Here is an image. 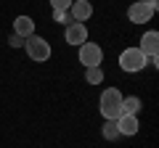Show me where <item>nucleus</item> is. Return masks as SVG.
I'll return each mask as SVG.
<instances>
[{"label":"nucleus","instance_id":"nucleus-1","mask_svg":"<svg viewBox=\"0 0 159 148\" xmlns=\"http://www.w3.org/2000/svg\"><path fill=\"white\" fill-rule=\"evenodd\" d=\"M98 111H101L103 119L114 122L122 114V93H119L117 87H106V90L101 93V98H98Z\"/></svg>","mask_w":159,"mask_h":148},{"label":"nucleus","instance_id":"nucleus-2","mask_svg":"<svg viewBox=\"0 0 159 148\" xmlns=\"http://www.w3.org/2000/svg\"><path fill=\"white\" fill-rule=\"evenodd\" d=\"M146 63H148V58L138 50V45H135V48H125V50L119 53V69H122V72H127V74L143 72V66H146Z\"/></svg>","mask_w":159,"mask_h":148},{"label":"nucleus","instance_id":"nucleus-3","mask_svg":"<svg viewBox=\"0 0 159 148\" xmlns=\"http://www.w3.org/2000/svg\"><path fill=\"white\" fill-rule=\"evenodd\" d=\"M24 48H27V56L32 58V61H37V63H43V61H48V58H51V42H48L45 37L32 34V37H27Z\"/></svg>","mask_w":159,"mask_h":148},{"label":"nucleus","instance_id":"nucleus-4","mask_svg":"<svg viewBox=\"0 0 159 148\" xmlns=\"http://www.w3.org/2000/svg\"><path fill=\"white\" fill-rule=\"evenodd\" d=\"M80 63H82L85 69L101 66V63H103V50H101V45H96V42H82V45H80Z\"/></svg>","mask_w":159,"mask_h":148},{"label":"nucleus","instance_id":"nucleus-5","mask_svg":"<svg viewBox=\"0 0 159 148\" xmlns=\"http://www.w3.org/2000/svg\"><path fill=\"white\" fill-rule=\"evenodd\" d=\"M64 40H66L69 45L80 48L82 42H88V27H85V24H80V21H72L66 27V32H64Z\"/></svg>","mask_w":159,"mask_h":148},{"label":"nucleus","instance_id":"nucleus-6","mask_svg":"<svg viewBox=\"0 0 159 148\" xmlns=\"http://www.w3.org/2000/svg\"><path fill=\"white\" fill-rule=\"evenodd\" d=\"M151 16H154V11L143 3V0H135V3L127 8V19H130L133 24H146V21H151Z\"/></svg>","mask_w":159,"mask_h":148},{"label":"nucleus","instance_id":"nucleus-7","mask_svg":"<svg viewBox=\"0 0 159 148\" xmlns=\"http://www.w3.org/2000/svg\"><path fill=\"white\" fill-rule=\"evenodd\" d=\"M138 50H141L146 58H151V56H157V53H159V32H157V29H148V32H143Z\"/></svg>","mask_w":159,"mask_h":148},{"label":"nucleus","instance_id":"nucleus-8","mask_svg":"<svg viewBox=\"0 0 159 148\" xmlns=\"http://www.w3.org/2000/svg\"><path fill=\"white\" fill-rule=\"evenodd\" d=\"M69 16H72V21L85 24L88 19L93 16V6H90V0H72V6H69Z\"/></svg>","mask_w":159,"mask_h":148},{"label":"nucleus","instance_id":"nucleus-9","mask_svg":"<svg viewBox=\"0 0 159 148\" xmlns=\"http://www.w3.org/2000/svg\"><path fill=\"white\" fill-rule=\"evenodd\" d=\"M114 122H117L119 135H135L138 127H141V124H138V116H135V114H119Z\"/></svg>","mask_w":159,"mask_h":148},{"label":"nucleus","instance_id":"nucleus-10","mask_svg":"<svg viewBox=\"0 0 159 148\" xmlns=\"http://www.w3.org/2000/svg\"><path fill=\"white\" fill-rule=\"evenodd\" d=\"M13 34L16 37H32L34 34V21H32V16H16V21H13Z\"/></svg>","mask_w":159,"mask_h":148},{"label":"nucleus","instance_id":"nucleus-11","mask_svg":"<svg viewBox=\"0 0 159 148\" xmlns=\"http://www.w3.org/2000/svg\"><path fill=\"white\" fill-rule=\"evenodd\" d=\"M138 111H141V98H138V95L122 98V114H135L138 116Z\"/></svg>","mask_w":159,"mask_h":148},{"label":"nucleus","instance_id":"nucleus-12","mask_svg":"<svg viewBox=\"0 0 159 148\" xmlns=\"http://www.w3.org/2000/svg\"><path fill=\"white\" fill-rule=\"evenodd\" d=\"M85 82H88V85H101V82H103V69L101 66L85 69Z\"/></svg>","mask_w":159,"mask_h":148},{"label":"nucleus","instance_id":"nucleus-13","mask_svg":"<svg viewBox=\"0 0 159 148\" xmlns=\"http://www.w3.org/2000/svg\"><path fill=\"white\" fill-rule=\"evenodd\" d=\"M101 135L106 137V140H117V137H119V130H117V122L106 119V122H103V127H101Z\"/></svg>","mask_w":159,"mask_h":148},{"label":"nucleus","instance_id":"nucleus-14","mask_svg":"<svg viewBox=\"0 0 159 148\" xmlns=\"http://www.w3.org/2000/svg\"><path fill=\"white\" fill-rule=\"evenodd\" d=\"M69 6H72V0H51L53 11H69Z\"/></svg>","mask_w":159,"mask_h":148},{"label":"nucleus","instance_id":"nucleus-15","mask_svg":"<svg viewBox=\"0 0 159 148\" xmlns=\"http://www.w3.org/2000/svg\"><path fill=\"white\" fill-rule=\"evenodd\" d=\"M66 16H69V11H53V21H58V24H66Z\"/></svg>","mask_w":159,"mask_h":148},{"label":"nucleus","instance_id":"nucleus-16","mask_svg":"<svg viewBox=\"0 0 159 148\" xmlns=\"http://www.w3.org/2000/svg\"><path fill=\"white\" fill-rule=\"evenodd\" d=\"M143 3H146L151 11H157V8H159V0H143Z\"/></svg>","mask_w":159,"mask_h":148},{"label":"nucleus","instance_id":"nucleus-17","mask_svg":"<svg viewBox=\"0 0 159 148\" xmlns=\"http://www.w3.org/2000/svg\"><path fill=\"white\" fill-rule=\"evenodd\" d=\"M11 45L19 48V45H24V42H21V37H16V34H13V37H11Z\"/></svg>","mask_w":159,"mask_h":148}]
</instances>
